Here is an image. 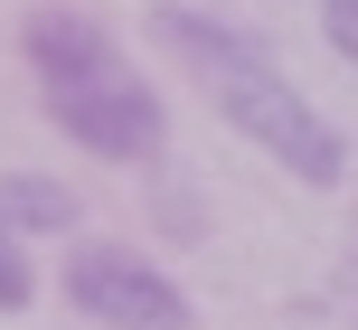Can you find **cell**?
<instances>
[{"mask_svg": "<svg viewBox=\"0 0 358 330\" xmlns=\"http://www.w3.org/2000/svg\"><path fill=\"white\" fill-rule=\"evenodd\" d=\"M151 38L198 76V94L227 113V132H245L255 151H273L302 189H340L349 180V142L330 132V113L311 104L245 29H227V19H208V10H151Z\"/></svg>", "mask_w": 358, "mask_h": 330, "instance_id": "6da1fadb", "label": "cell"}, {"mask_svg": "<svg viewBox=\"0 0 358 330\" xmlns=\"http://www.w3.org/2000/svg\"><path fill=\"white\" fill-rule=\"evenodd\" d=\"M19 48H29V66H38L48 123L66 132L76 151H94V161H151V151H161V132H170L161 94L132 76V57H113V38L94 29V19L38 10L29 29H19Z\"/></svg>", "mask_w": 358, "mask_h": 330, "instance_id": "7a4b0ae2", "label": "cell"}, {"mask_svg": "<svg viewBox=\"0 0 358 330\" xmlns=\"http://www.w3.org/2000/svg\"><path fill=\"white\" fill-rule=\"evenodd\" d=\"M66 302L104 330H189V293L132 245H76L66 255Z\"/></svg>", "mask_w": 358, "mask_h": 330, "instance_id": "3957f363", "label": "cell"}, {"mask_svg": "<svg viewBox=\"0 0 358 330\" xmlns=\"http://www.w3.org/2000/svg\"><path fill=\"white\" fill-rule=\"evenodd\" d=\"M0 227H10V236H66L76 199L57 180H38V170H10V180H0Z\"/></svg>", "mask_w": 358, "mask_h": 330, "instance_id": "277c9868", "label": "cell"}, {"mask_svg": "<svg viewBox=\"0 0 358 330\" xmlns=\"http://www.w3.org/2000/svg\"><path fill=\"white\" fill-rule=\"evenodd\" d=\"M0 312H29V255L10 227H0Z\"/></svg>", "mask_w": 358, "mask_h": 330, "instance_id": "5b68a950", "label": "cell"}, {"mask_svg": "<svg viewBox=\"0 0 358 330\" xmlns=\"http://www.w3.org/2000/svg\"><path fill=\"white\" fill-rule=\"evenodd\" d=\"M321 38H330V48L358 66V0H321Z\"/></svg>", "mask_w": 358, "mask_h": 330, "instance_id": "8992f818", "label": "cell"}]
</instances>
